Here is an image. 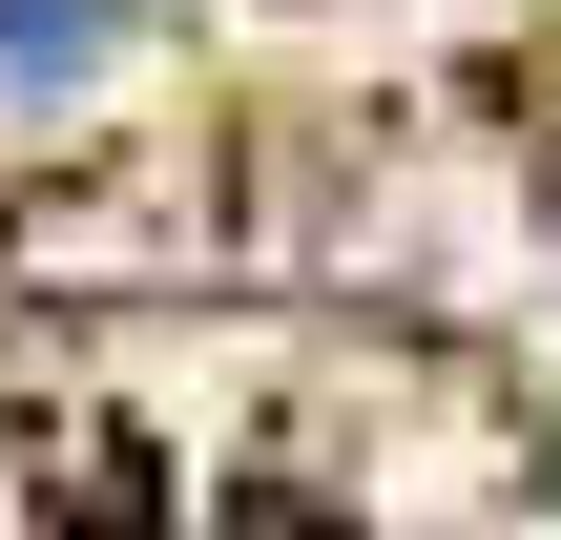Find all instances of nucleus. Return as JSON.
Masks as SVG:
<instances>
[{
	"label": "nucleus",
	"instance_id": "obj_1",
	"mask_svg": "<svg viewBox=\"0 0 561 540\" xmlns=\"http://www.w3.org/2000/svg\"><path fill=\"white\" fill-rule=\"evenodd\" d=\"M0 540H561L520 416L354 312L0 333Z\"/></svg>",
	"mask_w": 561,
	"mask_h": 540
}]
</instances>
